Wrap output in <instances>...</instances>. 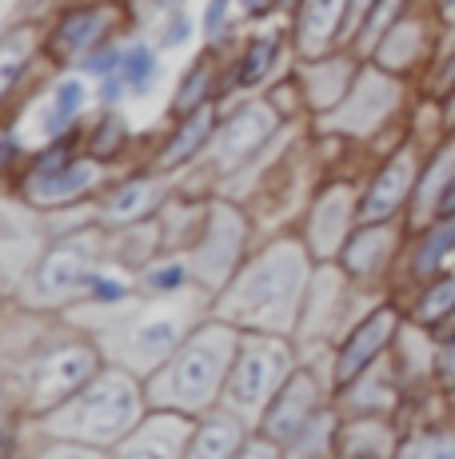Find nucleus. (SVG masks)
I'll use <instances>...</instances> for the list:
<instances>
[{"label":"nucleus","instance_id":"nucleus-1","mask_svg":"<svg viewBox=\"0 0 455 459\" xmlns=\"http://www.w3.org/2000/svg\"><path fill=\"white\" fill-rule=\"evenodd\" d=\"M316 268L320 264L308 252V244L279 236L244 260V268L212 296L208 312L240 332L292 335Z\"/></svg>","mask_w":455,"mask_h":459},{"label":"nucleus","instance_id":"nucleus-2","mask_svg":"<svg viewBox=\"0 0 455 459\" xmlns=\"http://www.w3.org/2000/svg\"><path fill=\"white\" fill-rule=\"evenodd\" d=\"M48 316L52 312H32L29 351H8V395H13L8 411L29 423L68 403L108 368L96 335L48 324Z\"/></svg>","mask_w":455,"mask_h":459},{"label":"nucleus","instance_id":"nucleus-3","mask_svg":"<svg viewBox=\"0 0 455 459\" xmlns=\"http://www.w3.org/2000/svg\"><path fill=\"white\" fill-rule=\"evenodd\" d=\"M236 348H240V328H232V324L216 320L208 312L188 332V340L172 351L168 364L144 379L148 408L180 411V416H192V420L220 408Z\"/></svg>","mask_w":455,"mask_h":459},{"label":"nucleus","instance_id":"nucleus-4","mask_svg":"<svg viewBox=\"0 0 455 459\" xmlns=\"http://www.w3.org/2000/svg\"><path fill=\"white\" fill-rule=\"evenodd\" d=\"M148 416V392L144 379L108 364L84 392H76L68 403L48 411L45 420L29 423L40 439H60V444H84L100 452H116L128 436Z\"/></svg>","mask_w":455,"mask_h":459},{"label":"nucleus","instance_id":"nucleus-5","mask_svg":"<svg viewBox=\"0 0 455 459\" xmlns=\"http://www.w3.org/2000/svg\"><path fill=\"white\" fill-rule=\"evenodd\" d=\"M100 260H104V228L100 224L68 228V232L32 264V272L24 276V288H16L8 299L29 307V312H56V307H68L89 296V276L96 272Z\"/></svg>","mask_w":455,"mask_h":459},{"label":"nucleus","instance_id":"nucleus-6","mask_svg":"<svg viewBox=\"0 0 455 459\" xmlns=\"http://www.w3.org/2000/svg\"><path fill=\"white\" fill-rule=\"evenodd\" d=\"M300 348L292 343V335H272V332H240V348L228 368L224 384V408H232L236 416H244L256 428L260 416L268 411V403L279 395V387L288 384V376L300 368Z\"/></svg>","mask_w":455,"mask_h":459},{"label":"nucleus","instance_id":"nucleus-7","mask_svg":"<svg viewBox=\"0 0 455 459\" xmlns=\"http://www.w3.org/2000/svg\"><path fill=\"white\" fill-rule=\"evenodd\" d=\"M196 324L200 320L192 316V307H160V312L133 307V316H112L96 340H100L104 351L120 348L116 356H108V364L148 379L168 364L172 351L188 340V332L196 328Z\"/></svg>","mask_w":455,"mask_h":459},{"label":"nucleus","instance_id":"nucleus-8","mask_svg":"<svg viewBox=\"0 0 455 459\" xmlns=\"http://www.w3.org/2000/svg\"><path fill=\"white\" fill-rule=\"evenodd\" d=\"M252 240V224L244 212H236L232 204H212L208 208V224L200 232L196 248L188 252L192 276H196V288L212 299L236 272L244 268V260L252 255L248 248Z\"/></svg>","mask_w":455,"mask_h":459},{"label":"nucleus","instance_id":"nucleus-9","mask_svg":"<svg viewBox=\"0 0 455 459\" xmlns=\"http://www.w3.org/2000/svg\"><path fill=\"white\" fill-rule=\"evenodd\" d=\"M399 328H404V307L388 296L360 324H352V332L336 343V351H331V384L344 387L356 376H364L367 368H375L380 359H388Z\"/></svg>","mask_w":455,"mask_h":459},{"label":"nucleus","instance_id":"nucleus-10","mask_svg":"<svg viewBox=\"0 0 455 459\" xmlns=\"http://www.w3.org/2000/svg\"><path fill=\"white\" fill-rule=\"evenodd\" d=\"M331 395H336V384H331V376L320 379L316 368L304 359V364L296 368L292 376H288V384L279 387L276 400L268 403V411L260 416L256 431L288 447V444H292V439L312 423V416H320V411L328 408Z\"/></svg>","mask_w":455,"mask_h":459},{"label":"nucleus","instance_id":"nucleus-11","mask_svg":"<svg viewBox=\"0 0 455 459\" xmlns=\"http://www.w3.org/2000/svg\"><path fill=\"white\" fill-rule=\"evenodd\" d=\"M279 125H284V117L276 112V104L268 100V96H260V100H248V104H240V108L224 112L212 148H208L216 172L232 176V172H240V168H248L252 160H256L260 148L276 136Z\"/></svg>","mask_w":455,"mask_h":459},{"label":"nucleus","instance_id":"nucleus-12","mask_svg":"<svg viewBox=\"0 0 455 459\" xmlns=\"http://www.w3.org/2000/svg\"><path fill=\"white\" fill-rule=\"evenodd\" d=\"M120 8L112 0H81L56 13L52 29L45 32V56L52 65H81L96 44L116 37Z\"/></svg>","mask_w":455,"mask_h":459},{"label":"nucleus","instance_id":"nucleus-13","mask_svg":"<svg viewBox=\"0 0 455 459\" xmlns=\"http://www.w3.org/2000/svg\"><path fill=\"white\" fill-rule=\"evenodd\" d=\"M419 168H424V156L411 144L391 148L360 192V224H388V220L408 216V204H411V196H416Z\"/></svg>","mask_w":455,"mask_h":459},{"label":"nucleus","instance_id":"nucleus-14","mask_svg":"<svg viewBox=\"0 0 455 459\" xmlns=\"http://www.w3.org/2000/svg\"><path fill=\"white\" fill-rule=\"evenodd\" d=\"M360 224V196L348 184H323L320 196L312 200L308 216H304L300 240L316 255V264H336L344 252L348 236Z\"/></svg>","mask_w":455,"mask_h":459},{"label":"nucleus","instance_id":"nucleus-15","mask_svg":"<svg viewBox=\"0 0 455 459\" xmlns=\"http://www.w3.org/2000/svg\"><path fill=\"white\" fill-rule=\"evenodd\" d=\"M164 204H168L164 172L128 176V180H120V184H108V188L92 200V224H100L104 232H124V228H133V224L156 220V212Z\"/></svg>","mask_w":455,"mask_h":459},{"label":"nucleus","instance_id":"nucleus-16","mask_svg":"<svg viewBox=\"0 0 455 459\" xmlns=\"http://www.w3.org/2000/svg\"><path fill=\"white\" fill-rule=\"evenodd\" d=\"M104 168L92 156H81L64 168V172L48 176V180H16V196L37 212H73L76 204H92L108 184H104Z\"/></svg>","mask_w":455,"mask_h":459},{"label":"nucleus","instance_id":"nucleus-17","mask_svg":"<svg viewBox=\"0 0 455 459\" xmlns=\"http://www.w3.org/2000/svg\"><path fill=\"white\" fill-rule=\"evenodd\" d=\"M451 260H455V220H432V224L419 228V232H408V244H404V252H399V272L388 284L391 299H399L404 288H408V296L416 292V288H424L427 280L448 272Z\"/></svg>","mask_w":455,"mask_h":459},{"label":"nucleus","instance_id":"nucleus-18","mask_svg":"<svg viewBox=\"0 0 455 459\" xmlns=\"http://www.w3.org/2000/svg\"><path fill=\"white\" fill-rule=\"evenodd\" d=\"M404 244H408V224L399 228L396 220H388V224H356V232L348 236V244H344V252H339L336 264L356 280V284L388 288L383 280H388L391 264L399 260Z\"/></svg>","mask_w":455,"mask_h":459},{"label":"nucleus","instance_id":"nucleus-19","mask_svg":"<svg viewBox=\"0 0 455 459\" xmlns=\"http://www.w3.org/2000/svg\"><path fill=\"white\" fill-rule=\"evenodd\" d=\"M404 384H399L391 356L380 359L375 368H367L364 376H356L352 384L336 387L331 403H336L339 416H396L399 403H404Z\"/></svg>","mask_w":455,"mask_h":459},{"label":"nucleus","instance_id":"nucleus-20","mask_svg":"<svg viewBox=\"0 0 455 459\" xmlns=\"http://www.w3.org/2000/svg\"><path fill=\"white\" fill-rule=\"evenodd\" d=\"M220 104H208V108L192 112V117H180L176 125H172L168 140L160 144V152H156L152 168L164 176L180 172V168H188L196 156H204L208 148H212L216 140V128H220Z\"/></svg>","mask_w":455,"mask_h":459},{"label":"nucleus","instance_id":"nucleus-21","mask_svg":"<svg viewBox=\"0 0 455 459\" xmlns=\"http://www.w3.org/2000/svg\"><path fill=\"white\" fill-rule=\"evenodd\" d=\"M252 423L244 416H236L232 408H212L204 416H196V428L188 436L184 459H232L244 447V439L252 436Z\"/></svg>","mask_w":455,"mask_h":459},{"label":"nucleus","instance_id":"nucleus-22","mask_svg":"<svg viewBox=\"0 0 455 459\" xmlns=\"http://www.w3.org/2000/svg\"><path fill=\"white\" fill-rule=\"evenodd\" d=\"M404 431L391 416H344L336 459H396Z\"/></svg>","mask_w":455,"mask_h":459},{"label":"nucleus","instance_id":"nucleus-23","mask_svg":"<svg viewBox=\"0 0 455 459\" xmlns=\"http://www.w3.org/2000/svg\"><path fill=\"white\" fill-rule=\"evenodd\" d=\"M399 307H404L408 324L427 328L435 340H448L455 332V268L440 272V276L427 280L424 288H416Z\"/></svg>","mask_w":455,"mask_h":459},{"label":"nucleus","instance_id":"nucleus-24","mask_svg":"<svg viewBox=\"0 0 455 459\" xmlns=\"http://www.w3.org/2000/svg\"><path fill=\"white\" fill-rule=\"evenodd\" d=\"M292 16H296V44L304 48V60H308L320 56L328 44L344 40L348 0H304Z\"/></svg>","mask_w":455,"mask_h":459},{"label":"nucleus","instance_id":"nucleus-25","mask_svg":"<svg viewBox=\"0 0 455 459\" xmlns=\"http://www.w3.org/2000/svg\"><path fill=\"white\" fill-rule=\"evenodd\" d=\"M220 92H224V84H220V60H216V48H204L196 60H192V68L184 73L176 96H172V120L192 117V112L216 104V100H220Z\"/></svg>","mask_w":455,"mask_h":459},{"label":"nucleus","instance_id":"nucleus-26","mask_svg":"<svg viewBox=\"0 0 455 459\" xmlns=\"http://www.w3.org/2000/svg\"><path fill=\"white\" fill-rule=\"evenodd\" d=\"M279 56H284V37H252V40L240 48V56L232 60V76H228V88H240V92H256V88L276 73Z\"/></svg>","mask_w":455,"mask_h":459},{"label":"nucleus","instance_id":"nucleus-27","mask_svg":"<svg viewBox=\"0 0 455 459\" xmlns=\"http://www.w3.org/2000/svg\"><path fill=\"white\" fill-rule=\"evenodd\" d=\"M84 104H89V84L81 76H64V81L52 84L48 108H45V140H60L81 128Z\"/></svg>","mask_w":455,"mask_h":459},{"label":"nucleus","instance_id":"nucleus-28","mask_svg":"<svg viewBox=\"0 0 455 459\" xmlns=\"http://www.w3.org/2000/svg\"><path fill=\"white\" fill-rule=\"evenodd\" d=\"M136 280H140V292L148 299H180L196 284L188 255H156L148 268L136 272Z\"/></svg>","mask_w":455,"mask_h":459},{"label":"nucleus","instance_id":"nucleus-29","mask_svg":"<svg viewBox=\"0 0 455 459\" xmlns=\"http://www.w3.org/2000/svg\"><path fill=\"white\" fill-rule=\"evenodd\" d=\"M128 144H133V128H128V120L120 117L116 108H104L100 120H92V125L84 128V156H92V160H100V164L124 160Z\"/></svg>","mask_w":455,"mask_h":459},{"label":"nucleus","instance_id":"nucleus-30","mask_svg":"<svg viewBox=\"0 0 455 459\" xmlns=\"http://www.w3.org/2000/svg\"><path fill=\"white\" fill-rule=\"evenodd\" d=\"M339 423H344V416L336 411V403H328V408H323L320 416H312L308 428L284 447V455L288 459H336Z\"/></svg>","mask_w":455,"mask_h":459},{"label":"nucleus","instance_id":"nucleus-31","mask_svg":"<svg viewBox=\"0 0 455 459\" xmlns=\"http://www.w3.org/2000/svg\"><path fill=\"white\" fill-rule=\"evenodd\" d=\"M396 459H455V420H432L419 423L399 439Z\"/></svg>","mask_w":455,"mask_h":459},{"label":"nucleus","instance_id":"nucleus-32","mask_svg":"<svg viewBox=\"0 0 455 459\" xmlns=\"http://www.w3.org/2000/svg\"><path fill=\"white\" fill-rule=\"evenodd\" d=\"M156 73H160V56H156V48L152 44H144V40H133L124 48V60H120V81H124L128 88V96H144L148 88H152L156 81Z\"/></svg>","mask_w":455,"mask_h":459},{"label":"nucleus","instance_id":"nucleus-33","mask_svg":"<svg viewBox=\"0 0 455 459\" xmlns=\"http://www.w3.org/2000/svg\"><path fill=\"white\" fill-rule=\"evenodd\" d=\"M124 48H128V44H120V37L96 44L89 56L81 60V73L84 76H96V81H104V76H116L120 73V60H124Z\"/></svg>","mask_w":455,"mask_h":459},{"label":"nucleus","instance_id":"nucleus-34","mask_svg":"<svg viewBox=\"0 0 455 459\" xmlns=\"http://www.w3.org/2000/svg\"><path fill=\"white\" fill-rule=\"evenodd\" d=\"M29 459H112V452L100 447H84V444H60V439H45Z\"/></svg>","mask_w":455,"mask_h":459},{"label":"nucleus","instance_id":"nucleus-35","mask_svg":"<svg viewBox=\"0 0 455 459\" xmlns=\"http://www.w3.org/2000/svg\"><path fill=\"white\" fill-rule=\"evenodd\" d=\"M427 92H432L435 100H448V96L455 92V48H451L443 60H435V68H432V84H427Z\"/></svg>","mask_w":455,"mask_h":459},{"label":"nucleus","instance_id":"nucleus-36","mask_svg":"<svg viewBox=\"0 0 455 459\" xmlns=\"http://www.w3.org/2000/svg\"><path fill=\"white\" fill-rule=\"evenodd\" d=\"M435 387L455 395V332L440 340V364H435Z\"/></svg>","mask_w":455,"mask_h":459},{"label":"nucleus","instance_id":"nucleus-37","mask_svg":"<svg viewBox=\"0 0 455 459\" xmlns=\"http://www.w3.org/2000/svg\"><path fill=\"white\" fill-rule=\"evenodd\" d=\"M232 459H288L284 455V444H276V439L260 436V431H252L248 439H244V447L236 452Z\"/></svg>","mask_w":455,"mask_h":459},{"label":"nucleus","instance_id":"nucleus-38","mask_svg":"<svg viewBox=\"0 0 455 459\" xmlns=\"http://www.w3.org/2000/svg\"><path fill=\"white\" fill-rule=\"evenodd\" d=\"M232 4H236V0H208V8H204V37L212 40V44L220 40V32H228Z\"/></svg>","mask_w":455,"mask_h":459},{"label":"nucleus","instance_id":"nucleus-39","mask_svg":"<svg viewBox=\"0 0 455 459\" xmlns=\"http://www.w3.org/2000/svg\"><path fill=\"white\" fill-rule=\"evenodd\" d=\"M184 40H192V16L188 13H172L168 29L160 32V48H180Z\"/></svg>","mask_w":455,"mask_h":459},{"label":"nucleus","instance_id":"nucleus-40","mask_svg":"<svg viewBox=\"0 0 455 459\" xmlns=\"http://www.w3.org/2000/svg\"><path fill=\"white\" fill-rule=\"evenodd\" d=\"M435 220H455V168H451L448 184H443L440 200H435Z\"/></svg>","mask_w":455,"mask_h":459},{"label":"nucleus","instance_id":"nucleus-41","mask_svg":"<svg viewBox=\"0 0 455 459\" xmlns=\"http://www.w3.org/2000/svg\"><path fill=\"white\" fill-rule=\"evenodd\" d=\"M4 168L8 172H16L21 168V144H16V132L4 128Z\"/></svg>","mask_w":455,"mask_h":459},{"label":"nucleus","instance_id":"nucleus-42","mask_svg":"<svg viewBox=\"0 0 455 459\" xmlns=\"http://www.w3.org/2000/svg\"><path fill=\"white\" fill-rule=\"evenodd\" d=\"M236 8L244 16H268L272 8H279V0H236Z\"/></svg>","mask_w":455,"mask_h":459},{"label":"nucleus","instance_id":"nucleus-43","mask_svg":"<svg viewBox=\"0 0 455 459\" xmlns=\"http://www.w3.org/2000/svg\"><path fill=\"white\" fill-rule=\"evenodd\" d=\"M300 4H304V0H279V13H296Z\"/></svg>","mask_w":455,"mask_h":459},{"label":"nucleus","instance_id":"nucleus-44","mask_svg":"<svg viewBox=\"0 0 455 459\" xmlns=\"http://www.w3.org/2000/svg\"><path fill=\"white\" fill-rule=\"evenodd\" d=\"M451 136H455V128H451Z\"/></svg>","mask_w":455,"mask_h":459}]
</instances>
